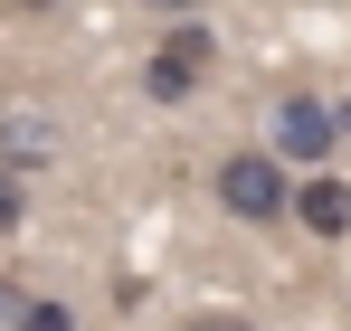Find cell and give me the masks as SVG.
<instances>
[{"instance_id":"obj_1","label":"cell","mask_w":351,"mask_h":331,"mask_svg":"<svg viewBox=\"0 0 351 331\" xmlns=\"http://www.w3.org/2000/svg\"><path fill=\"white\" fill-rule=\"evenodd\" d=\"M209 76H219V29H209V19H171L162 48L143 57V95H152V105H190Z\"/></svg>"},{"instance_id":"obj_2","label":"cell","mask_w":351,"mask_h":331,"mask_svg":"<svg viewBox=\"0 0 351 331\" xmlns=\"http://www.w3.org/2000/svg\"><path fill=\"white\" fill-rule=\"evenodd\" d=\"M209 189H219V209L247 227H276L285 218V199H294V170L266 152V142H247V152H228V161L209 170Z\"/></svg>"},{"instance_id":"obj_3","label":"cell","mask_w":351,"mask_h":331,"mask_svg":"<svg viewBox=\"0 0 351 331\" xmlns=\"http://www.w3.org/2000/svg\"><path fill=\"white\" fill-rule=\"evenodd\" d=\"M276 161L304 180V170H332V105L313 95V85H294L285 105H276V142H266Z\"/></svg>"},{"instance_id":"obj_4","label":"cell","mask_w":351,"mask_h":331,"mask_svg":"<svg viewBox=\"0 0 351 331\" xmlns=\"http://www.w3.org/2000/svg\"><path fill=\"white\" fill-rule=\"evenodd\" d=\"M285 218L304 227V237H323V246H342V237H351V180H342V170H304L294 199H285Z\"/></svg>"},{"instance_id":"obj_5","label":"cell","mask_w":351,"mask_h":331,"mask_svg":"<svg viewBox=\"0 0 351 331\" xmlns=\"http://www.w3.org/2000/svg\"><path fill=\"white\" fill-rule=\"evenodd\" d=\"M48 161H66V133L48 123V114L10 105V114H0V170H10V180H29V170H48Z\"/></svg>"},{"instance_id":"obj_6","label":"cell","mask_w":351,"mask_h":331,"mask_svg":"<svg viewBox=\"0 0 351 331\" xmlns=\"http://www.w3.org/2000/svg\"><path fill=\"white\" fill-rule=\"evenodd\" d=\"M19 331H76V313H66L58 293H29L19 303Z\"/></svg>"},{"instance_id":"obj_7","label":"cell","mask_w":351,"mask_h":331,"mask_svg":"<svg viewBox=\"0 0 351 331\" xmlns=\"http://www.w3.org/2000/svg\"><path fill=\"white\" fill-rule=\"evenodd\" d=\"M19 218H29V180H10V170H0V237H10Z\"/></svg>"},{"instance_id":"obj_8","label":"cell","mask_w":351,"mask_h":331,"mask_svg":"<svg viewBox=\"0 0 351 331\" xmlns=\"http://www.w3.org/2000/svg\"><path fill=\"white\" fill-rule=\"evenodd\" d=\"M180 331H256V322H247V313H190Z\"/></svg>"},{"instance_id":"obj_9","label":"cell","mask_w":351,"mask_h":331,"mask_svg":"<svg viewBox=\"0 0 351 331\" xmlns=\"http://www.w3.org/2000/svg\"><path fill=\"white\" fill-rule=\"evenodd\" d=\"M0 10H10V19H58L66 0H0Z\"/></svg>"},{"instance_id":"obj_10","label":"cell","mask_w":351,"mask_h":331,"mask_svg":"<svg viewBox=\"0 0 351 331\" xmlns=\"http://www.w3.org/2000/svg\"><path fill=\"white\" fill-rule=\"evenodd\" d=\"M19 303H29V293H19V284L0 275V331H19Z\"/></svg>"},{"instance_id":"obj_11","label":"cell","mask_w":351,"mask_h":331,"mask_svg":"<svg viewBox=\"0 0 351 331\" xmlns=\"http://www.w3.org/2000/svg\"><path fill=\"white\" fill-rule=\"evenodd\" d=\"M143 10H162V19H199L209 0H143Z\"/></svg>"}]
</instances>
